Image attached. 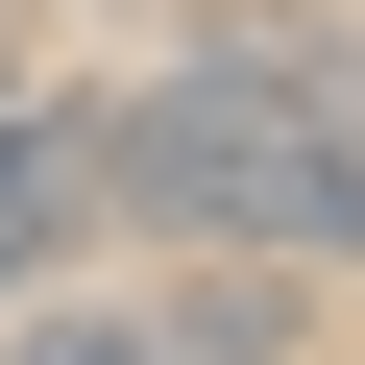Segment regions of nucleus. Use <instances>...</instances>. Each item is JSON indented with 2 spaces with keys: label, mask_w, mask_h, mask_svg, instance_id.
Returning <instances> with one entry per match:
<instances>
[{
  "label": "nucleus",
  "mask_w": 365,
  "mask_h": 365,
  "mask_svg": "<svg viewBox=\"0 0 365 365\" xmlns=\"http://www.w3.org/2000/svg\"><path fill=\"white\" fill-rule=\"evenodd\" d=\"M0 365H195V341H170V317H73V292H25V341H0Z\"/></svg>",
  "instance_id": "nucleus-3"
},
{
  "label": "nucleus",
  "mask_w": 365,
  "mask_h": 365,
  "mask_svg": "<svg viewBox=\"0 0 365 365\" xmlns=\"http://www.w3.org/2000/svg\"><path fill=\"white\" fill-rule=\"evenodd\" d=\"M122 195H98V122L73 98H0V317L25 292H73V244H98Z\"/></svg>",
  "instance_id": "nucleus-2"
},
{
  "label": "nucleus",
  "mask_w": 365,
  "mask_h": 365,
  "mask_svg": "<svg viewBox=\"0 0 365 365\" xmlns=\"http://www.w3.org/2000/svg\"><path fill=\"white\" fill-rule=\"evenodd\" d=\"M73 122H98V195L146 244H244L292 292L365 268V49L341 25H195L122 98H73Z\"/></svg>",
  "instance_id": "nucleus-1"
}]
</instances>
